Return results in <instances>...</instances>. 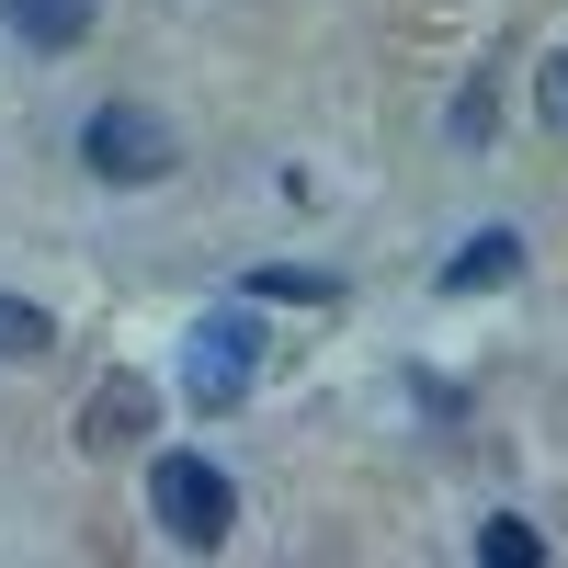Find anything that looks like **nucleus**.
<instances>
[{
    "label": "nucleus",
    "instance_id": "f257e3e1",
    "mask_svg": "<svg viewBox=\"0 0 568 568\" xmlns=\"http://www.w3.org/2000/svg\"><path fill=\"white\" fill-rule=\"evenodd\" d=\"M251 387H262V318H240V307L194 318V342H182V398L194 409H240Z\"/></svg>",
    "mask_w": 568,
    "mask_h": 568
},
{
    "label": "nucleus",
    "instance_id": "f03ea898",
    "mask_svg": "<svg viewBox=\"0 0 568 568\" xmlns=\"http://www.w3.org/2000/svg\"><path fill=\"white\" fill-rule=\"evenodd\" d=\"M149 511H160L171 546L205 557V546H227V524H240V489H227L205 455H160V466H149Z\"/></svg>",
    "mask_w": 568,
    "mask_h": 568
},
{
    "label": "nucleus",
    "instance_id": "7ed1b4c3",
    "mask_svg": "<svg viewBox=\"0 0 568 568\" xmlns=\"http://www.w3.org/2000/svg\"><path fill=\"white\" fill-rule=\"evenodd\" d=\"M80 160H91V182H114V194H136V182H171V160H182V136L149 114V103H103L80 125Z\"/></svg>",
    "mask_w": 568,
    "mask_h": 568
},
{
    "label": "nucleus",
    "instance_id": "20e7f679",
    "mask_svg": "<svg viewBox=\"0 0 568 568\" xmlns=\"http://www.w3.org/2000/svg\"><path fill=\"white\" fill-rule=\"evenodd\" d=\"M0 23H12L34 58H69V45H91V23H103V0H0Z\"/></svg>",
    "mask_w": 568,
    "mask_h": 568
},
{
    "label": "nucleus",
    "instance_id": "39448f33",
    "mask_svg": "<svg viewBox=\"0 0 568 568\" xmlns=\"http://www.w3.org/2000/svg\"><path fill=\"white\" fill-rule=\"evenodd\" d=\"M149 409H160V398L136 387V375H114V387H103V398L80 409V444H91V455H125L136 433H149Z\"/></svg>",
    "mask_w": 568,
    "mask_h": 568
},
{
    "label": "nucleus",
    "instance_id": "423d86ee",
    "mask_svg": "<svg viewBox=\"0 0 568 568\" xmlns=\"http://www.w3.org/2000/svg\"><path fill=\"white\" fill-rule=\"evenodd\" d=\"M511 273H524V240H511V227H478V240L444 262V296H489V284H511Z\"/></svg>",
    "mask_w": 568,
    "mask_h": 568
},
{
    "label": "nucleus",
    "instance_id": "0eeeda50",
    "mask_svg": "<svg viewBox=\"0 0 568 568\" xmlns=\"http://www.w3.org/2000/svg\"><path fill=\"white\" fill-rule=\"evenodd\" d=\"M478 557H489V568H546V535L524 524V511H489V524H478Z\"/></svg>",
    "mask_w": 568,
    "mask_h": 568
},
{
    "label": "nucleus",
    "instance_id": "6e6552de",
    "mask_svg": "<svg viewBox=\"0 0 568 568\" xmlns=\"http://www.w3.org/2000/svg\"><path fill=\"white\" fill-rule=\"evenodd\" d=\"M45 342H58V318H45L34 296H12V284H0V353H12V364H34Z\"/></svg>",
    "mask_w": 568,
    "mask_h": 568
},
{
    "label": "nucleus",
    "instance_id": "1a4fd4ad",
    "mask_svg": "<svg viewBox=\"0 0 568 568\" xmlns=\"http://www.w3.org/2000/svg\"><path fill=\"white\" fill-rule=\"evenodd\" d=\"M535 114H546V125H557V136H568V45H557V58H546V69H535Z\"/></svg>",
    "mask_w": 568,
    "mask_h": 568
},
{
    "label": "nucleus",
    "instance_id": "9d476101",
    "mask_svg": "<svg viewBox=\"0 0 568 568\" xmlns=\"http://www.w3.org/2000/svg\"><path fill=\"white\" fill-rule=\"evenodd\" d=\"M251 296H296V307H329V273H251Z\"/></svg>",
    "mask_w": 568,
    "mask_h": 568
}]
</instances>
